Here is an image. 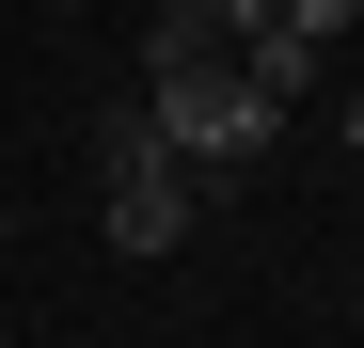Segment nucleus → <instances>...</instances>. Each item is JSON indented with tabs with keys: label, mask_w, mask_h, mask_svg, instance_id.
Returning a JSON list of instances; mask_svg holds the SVG:
<instances>
[{
	"label": "nucleus",
	"mask_w": 364,
	"mask_h": 348,
	"mask_svg": "<svg viewBox=\"0 0 364 348\" xmlns=\"http://www.w3.org/2000/svg\"><path fill=\"white\" fill-rule=\"evenodd\" d=\"M269 16H285V0H206V32H222V48H254Z\"/></svg>",
	"instance_id": "nucleus-6"
},
{
	"label": "nucleus",
	"mask_w": 364,
	"mask_h": 348,
	"mask_svg": "<svg viewBox=\"0 0 364 348\" xmlns=\"http://www.w3.org/2000/svg\"><path fill=\"white\" fill-rule=\"evenodd\" d=\"M191 222H206V190L174 174L159 111H143V95H111V111H95V238L159 269V254H191Z\"/></svg>",
	"instance_id": "nucleus-1"
},
{
	"label": "nucleus",
	"mask_w": 364,
	"mask_h": 348,
	"mask_svg": "<svg viewBox=\"0 0 364 348\" xmlns=\"http://www.w3.org/2000/svg\"><path fill=\"white\" fill-rule=\"evenodd\" d=\"M317 64H333V48H301V32H285V16H269V32H254V48H237V80H254V95H269V111H285V95H317Z\"/></svg>",
	"instance_id": "nucleus-4"
},
{
	"label": "nucleus",
	"mask_w": 364,
	"mask_h": 348,
	"mask_svg": "<svg viewBox=\"0 0 364 348\" xmlns=\"http://www.w3.org/2000/svg\"><path fill=\"white\" fill-rule=\"evenodd\" d=\"M348 158H364V95H348Z\"/></svg>",
	"instance_id": "nucleus-7"
},
{
	"label": "nucleus",
	"mask_w": 364,
	"mask_h": 348,
	"mask_svg": "<svg viewBox=\"0 0 364 348\" xmlns=\"http://www.w3.org/2000/svg\"><path fill=\"white\" fill-rule=\"evenodd\" d=\"M206 64H237V48L206 32V0H159L143 16V80H206Z\"/></svg>",
	"instance_id": "nucleus-3"
},
{
	"label": "nucleus",
	"mask_w": 364,
	"mask_h": 348,
	"mask_svg": "<svg viewBox=\"0 0 364 348\" xmlns=\"http://www.w3.org/2000/svg\"><path fill=\"white\" fill-rule=\"evenodd\" d=\"M143 111H159V143H174V174H191V190H237V174L269 158V127H285L237 64H206V80H143Z\"/></svg>",
	"instance_id": "nucleus-2"
},
{
	"label": "nucleus",
	"mask_w": 364,
	"mask_h": 348,
	"mask_svg": "<svg viewBox=\"0 0 364 348\" xmlns=\"http://www.w3.org/2000/svg\"><path fill=\"white\" fill-rule=\"evenodd\" d=\"M285 32H301V48H348V32H364V0H285Z\"/></svg>",
	"instance_id": "nucleus-5"
}]
</instances>
